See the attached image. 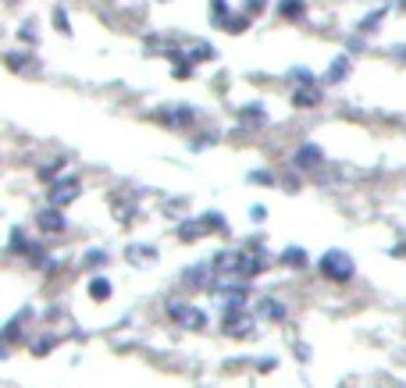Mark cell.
Wrapping results in <instances>:
<instances>
[{
	"instance_id": "6da1fadb",
	"label": "cell",
	"mask_w": 406,
	"mask_h": 388,
	"mask_svg": "<svg viewBox=\"0 0 406 388\" xmlns=\"http://www.w3.org/2000/svg\"><path fill=\"white\" fill-rule=\"evenodd\" d=\"M318 271L325 275V278H331V282H350L353 278V257L350 253H342V250H328L321 260H318Z\"/></svg>"
},
{
	"instance_id": "7a4b0ae2",
	"label": "cell",
	"mask_w": 406,
	"mask_h": 388,
	"mask_svg": "<svg viewBox=\"0 0 406 388\" xmlns=\"http://www.w3.org/2000/svg\"><path fill=\"white\" fill-rule=\"evenodd\" d=\"M82 196V178L75 175H61L57 182H50V207H68Z\"/></svg>"
},
{
	"instance_id": "3957f363",
	"label": "cell",
	"mask_w": 406,
	"mask_h": 388,
	"mask_svg": "<svg viewBox=\"0 0 406 388\" xmlns=\"http://www.w3.org/2000/svg\"><path fill=\"white\" fill-rule=\"evenodd\" d=\"M168 317L178 321L182 328H193V332L207 324V314L200 307H193V303H168Z\"/></svg>"
},
{
	"instance_id": "277c9868",
	"label": "cell",
	"mask_w": 406,
	"mask_h": 388,
	"mask_svg": "<svg viewBox=\"0 0 406 388\" xmlns=\"http://www.w3.org/2000/svg\"><path fill=\"white\" fill-rule=\"evenodd\" d=\"M321 161H325V154H321V146H318V143H303L299 150H296V164L306 168V171H310V168H318Z\"/></svg>"
},
{
	"instance_id": "5b68a950",
	"label": "cell",
	"mask_w": 406,
	"mask_h": 388,
	"mask_svg": "<svg viewBox=\"0 0 406 388\" xmlns=\"http://www.w3.org/2000/svg\"><path fill=\"white\" fill-rule=\"evenodd\" d=\"M257 317L260 321H286V307L278 300H271V296H264V300L257 303Z\"/></svg>"
},
{
	"instance_id": "8992f818",
	"label": "cell",
	"mask_w": 406,
	"mask_h": 388,
	"mask_svg": "<svg viewBox=\"0 0 406 388\" xmlns=\"http://www.w3.org/2000/svg\"><path fill=\"white\" fill-rule=\"evenodd\" d=\"M36 225H40V232H61L65 228V218H61V207H54V211H40L36 214Z\"/></svg>"
},
{
	"instance_id": "52a82bcc",
	"label": "cell",
	"mask_w": 406,
	"mask_h": 388,
	"mask_svg": "<svg viewBox=\"0 0 406 388\" xmlns=\"http://www.w3.org/2000/svg\"><path fill=\"white\" fill-rule=\"evenodd\" d=\"M264 271V257L260 253H239V275L242 278H253Z\"/></svg>"
},
{
	"instance_id": "ba28073f",
	"label": "cell",
	"mask_w": 406,
	"mask_h": 388,
	"mask_svg": "<svg viewBox=\"0 0 406 388\" xmlns=\"http://www.w3.org/2000/svg\"><path fill=\"white\" fill-rule=\"evenodd\" d=\"M292 104H296V107H318V104H321V89H318L314 82L303 86V89H296V93H292Z\"/></svg>"
},
{
	"instance_id": "9c48e42d",
	"label": "cell",
	"mask_w": 406,
	"mask_h": 388,
	"mask_svg": "<svg viewBox=\"0 0 406 388\" xmlns=\"http://www.w3.org/2000/svg\"><path fill=\"white\" fill-rule=\"evenodd\" d=\"M164 118H168V125H189V122H196V111L193 107H164Z\"/></svg>"
},
{
	"instance_id": "30bf717a",
	"label": "cell",
	"mask_w": 406,
	"mask_h": 388,
	"mask_svg": "<svg viewBox=\"0 0 406 388\" xmlns=\"http://www.w3.org/2000/svg\"><path fill=\"white\" fill-rule=\"evenodd\" d=\"M210 275H214V264H196L185 271V282L189 285H210Z\"/></svg>"
},
{
	"instance_id": "8fae6325",
	"label": "cell",
	"mask_w": 406,
	"mask_h": 388,
	"mask_svg": "<svg viewBox=\"0 0 406 388\" xmlns=\"http://www.w3.org/2000/svg\"><path fill=\"white\" fill-rule=\"evenodd\" d=\"M278 11H282V18L296 22V18L306 15V4H303V0H278Z\"/></svg>"
},
{
	"instance_id": "7c38bea8",
	"label": "cell",
	"mask_w": 406,
	"mask_h": 388,
	"mask_svg": "<svg viewBox=\"0 0 406 388\" xmlns=\"http://www.w3.org/2000/svg\"><path fill=\"white\" fill-rule=\"evenodd\" d=\"M350 72H353V61H350V57H335V61H331V68H328V82L346 79Z\"/></svg>"
},
{
	"instance_id": "4fadbf2b",
	"label": "cell",
	"mask_w": 406,
	"mask_h": 388,
	"mask_svg": "<svg viewBox=\"0 0 406 388\" xmlns=\"http://www.w3.org/2000/svg\"><path fill=\"white\" fill-rule=\"evenodd\" d=\"M125 257L143 267V260H157V250H153V246H129V250H125Z\"/></svg>"
},
{
	"instance_id": "5bb4252c",
	"label": "cell",
	"mask_w": 406,
	"mask_h": 388,
	"mask_svg": "<svg viewBox=\"0 0 406 388\" xmlns=\"http://www.w3.org/2000/svg\"><path fill=\"white\" fill-rule=\"evenodd\" d=\"M239 118H246V125H264V122H267V111H264L260 104H249V107H242Z\"/></svg>"
},
{
	"instance_id": "9a60e30c",
	"label": "cell",
	"mask_w": 406,
	"mask_h": 388,
	"mask_svg": "<svg viewBox=\"0 0 406 388\" xmlns=\"http://www.w3.org/2000/svg\"><path fill=\"white\" fill-rule=\"evenodd\" d=\"M89 296H93L97 303H104L107 296H111V282H107V278H93V282H89Z\"/></svg>"
},
{
	"instance_id": "2e32d148",
	"label": "cell",
	"mask_w": 406,
	"mask_h": 388,
	"mask_svg": "<svg viewBox=\"0 0 406 388\" xmlns=\"http://www.w3.org/2000/svg\"><path fill=\"white\" fill-rule=\"evenodd\" d=\"M178 235L185 239V243H193V239H200V235H203V221H185V225L178 228Z\"/></svg>"
},
{
	"instance_id": "e0dca14e",
	"label": "cell",
	"mask_w": 406,
	"mask_h": 388,
	"mask_svg": "<svg viewBox=\"0 0 406 388\" xmlns=\"http://www.w3.org/2000/svg\"><path fill=\"white\" fill-rule=\"evenodd\" d=\"M61 168H65V161H50L47 168H40V178H43V182H57V178H61Z\"/></svg>"
},
{
	"instance_id": "ac0fdd59",
	"label": "cell",
	"mask_w": 406,
	"mask_h": 388,
	"mask_svg": "<svg viewBox=\"0 0 406 388\" xmlns=\"http://www.w3.org/2000/svg\"><path fill=\"white\" fill-rule=\"evenodd\" d=\"M282 264H289V267H303V264H306V253H303V250H286V253H282Z\"/></svg>"
},
{
	"instance_id": "d6986e66",
	"label": "cell",
	"mask_w": 406,
	"mask_h": 388,
	"mask_svg": "<svg viewBox=\"0 0 406 388\" xmlns=\"http://www.w3.org/2000/svg\"><path fill=\"white\" fill-rule=\"evenodd\" d=\"M203 57H214V47H210V43H200V47H193L189 61H203Z\"/></svg>"
},
{
	"instance_id": "ffe728a7",
	"label": "cell",
	"mask_w": 406,
	"mask_h": 388,
	"mask_svg": "<svg viewBox=\"0 0 406 388\" xmlns=\"http://www.w3.org/2000/svg\"><path fill=\"white\" fill-rule=\"evenodd\" d=\"M382 18H385V11H374V15H367V18L360 22V29H364V33H367V29H378Z\"/></svg>"
},
{
	"instance_id": "44dd1931",
	"label": "cell",
	"mask_w": 406,
	"mask_h": 388,
	"mask_svg": "<svg viewBox=\"0 0 406 388\" xmlns=\"http://www.w3.org/2000/svg\"><path fill=\"white\" fill-rule=\"evenodd\" d=\"M249 182H260V186H274V178H271L267 171H253V175H249Z\"/></svg>"
},
{
	"instance_id": "7402d4cb",
	"label": "cell",
	"mask_w": 406,
	"mask_h": 388,
	"mask_svg": "<svg viewBox=\"0 0 406 388\" xmlns=\"http://www.w3.org/2000/svg\"><path fill=\"white\" fill-rule=\"evenodd\" d=\"M264 11V0H246V15H260Z\"/></svg>"
},
{
	"instance_id": "603a6c76",
	"label": "cell",
	"mask_w": 406,
	"mask_h": 388,
	"mask_svg": "<svg viewBox=\"0 0 406 388\" xmlns=\"http://www.w3.org/2000/svg\"><path fill=\"white\" fill-rule=\"evenodd\" d=\"M54 25H61V29H65V33H68V15H65V11H61V8L54 11Z\"/></svg>"
},
{
	"instance_id": "cb8c5ba5",
	"label": "cell",
	"mask_w": 406,
	"mask_h": 388,
	"mask_svg": "<svg viewBox=\"0 0 406 388\" xmlns=\"http://www.w3.org/2000/svg\"><path fill=\"white\" fill-rule=\"evenodd\" d=\"M22 40L33 43V40H36V29H33V25H22Z\"/></svg>"
},
{
	"instance_id": "d4e9b609",
	"label": "cell",
	"mask_w": 406,
	"mask_h": 388,
	"mask_svg": "<svg viewBox=\"0 0 406 388\" xmlns=\"http://www.w3.org/2000/svg\"><path fill=\"white\" fill-rule=\"evenodd\" d=\"M86 260H89V267H100V264H104V253H89Z\"/></svg>"
}]
</instances>
